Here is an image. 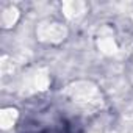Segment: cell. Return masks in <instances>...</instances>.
I'll use <instances>...</instances> for the list:
<instances>
[{"mask_svg": "<svg viewBox=\"0 0 133 133\" xmlns=\"http://www.w3.org/2000/svg\"><path fill=\"white\" fill-rule=\"evenodd\" d=\"M16 119H17V111L13 108H5L0 113V124H2V128H5V130L13 127Z\"/></svg>", "mask_w": 133, "mask_h": 133, "instance_id": "7a4b0ae2", "label": "cell"}, {"mask_svg": "<svg viewBox=\"0 0 133 133\" xmlns=\"http://www.w3.org/2000/svg\"><path fill=\"white\" fill-rule=\"evenodd\" d=\"M17 17H19V13H17L16 8L5 10L2 13V24H3V27H13V24H16Z\"/></svg>", "mask_w": 133, "mask_h": 133, "instance_id": "3957f363", "label": "cell"}, {"mask_svg": "<svg viewBox=\"0 0 133 133\" xmlns=\"http://www.w3.org/2000/svg\"><path fill=\"white\" fill-rule=\"evenodd\" d=\"M64 35H66V30L59 24H50V27L49 25H44V27L39 28V36L44 41L58 42V41H61L64 38Z\"/></svg>", "mask_w": 133, "mask_h": 133, "instance_id": "6da1fadb", "label": "cell"}]
</instances>
